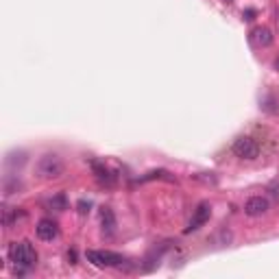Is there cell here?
<instances>
[{
    "mask_svg": "<svg viewBox=\"0 0 279 279\" xmlns=\"http://www.w3.org/2000/svg\"><path fill=\"white\" fill-rule=\"evenodd\" d=\"M68 262H70V264H76V251H74V249L68 251Z\"/></svg>",
    "mask_w": 279,
    "mask_h": 279,
    "instance_id": "17",
    "label": "cell"
},
{
    "mask_svg": "<svg viewBox=\"0 0 279 279\" xmlns=\"http://www.w3.org/2000/svg\"><path fill=\"white\" fill-rule=\"evenodd\" d=\"M89 208H92V203H89V201H85V199H81L79 203H76V211H79L81 216H85V214H87Z\"/></svg>",
    "mask_w": 279,
    "mask_h": 279,
    "instance_id": "15",
    "label": "cell"
},
{
    "mask_svg": "<svg viewBox=\"0 0 279 279\" xmlns=\"http://www.w3.org/2000/svg\"><path fill=\"white\" fill-rule=\"evenodd\" d=\"M151 179H166V181H173L168 170H151V173H146L140 181H151Z\"/></svg>",
    "mask_w": 279,
    "mask_h": 279,
    "instance_id": "13",
    "label": "cell"
},
{
    "mask_svg": "<svg viewBox=\"0 0 279 279\" xmlns=\"http://www.w3.org/2000/svg\"><path fill=\"white\" fill-rule=\"evenodd\" d=\"M20 216H24V211H17L16 208H4V209H2V225H4L7 229H11L13 223H16Z\"/></svg>",
    "mask_w": 279,
    "mask_h": 279,
    "instance_id": "11",
    "label": "cell"
},
{
    "mask_svg": "<svg viewBox=\"0 0 279 279\" xmlns=\"http://www.w3.org/2000/svg\"><path fill=\"white\" fill-rule=\"evenodd\" d=\"M225 2H231V0H225Z\"/></svg>",
    "mask_w": 279,
    "mask_h": 279,
    "instance_id": "20",
    "label": "cell"
},
{
    "mask_svg": "<svg viewBox=\"0 0 279 279\" xmlns=\"http://www.w3.org/2000/svg\"><path fill=\"white\" fill-rule=\"evenodd\" d=\"M87 262H92L98 268H122L127 266V258L114 251H87L85 253Z\"/></svg>",
    "mask_w": 279,
    "mask_h": 279,
    "instance_id": "2",
    "label": "cell"
},
{
    "mask_svg": "<svg viewBox=\"0 0 279 279\" xmlns=\"http://www.w3.org/2000/svg\"><path fill=\"white\" fill-rule=\"evenodd\" d=\"M275 70H279V57L275 59Z\"/></svg>",
    "mask_w": 279,
    "mask_h": 279,
    "instance_id": "19",
    "label": "cell"
},
{
    "mask_svg": "<svg viewBox=\"0 0 279 279\" xmlns=\"http://www.w3.org/2000/svg\"><path fill=\"white\" fill-rule=\"evenodd\" d=\"M271 209V203H268L266 196H251L249 201L244 203V214L246 216H262Z\"/></svg>",
    "mask_w": 279,
    "mask_h": 279,
    "instance_id": "8",
    "label": "cell"
},
{
    "mask_svg": "<svg viewBox=\"0 0 279 279\" xmlns=\"http://www.w3.org/2000/svg\"><path fill=\"white\" fill-rule=\"evenodd\" d=\"M7 253H9V260H11L16 266L31 268V266H35V264H37V251H35V246L31 244L29 240H24V242H11V244H9V249H7Z\"/></svg>",
    "mask_w": 279,
    "mask_h": 279,
    "instance_id": "1",
    "label": "cell"
},
{
    "mask_svg": "<svg viewBox=\"0 0 279 279\" xmlns=\"http://www.w3.org/2000/svg\"><path fill=\"white\" fill-rule=\"evenodd\" d=\"M271 194L275 196V199H279V186H273V188H271Z\"/></svg>",
    "mask_w": 279,
    "mask_h": 279,
    "instance_id": "18",
    "label": "cell"
},
{
    "mask_svg": "<svg viewBox=\"0 0 279 279\" xmlns=\"http://www.w3.org/2000/svg\"><path fill=\"white\" fill-rule=\"evenodd\" d=\"M35 231H37L39 240L51 242V240H55V238L59 236V225H57L52 218H42L37 223V227H35Z\"/></svg>",
    "mask_w": 279,
    "mask_h": 279,
    "instance_id": "6",
    "label": "cell"
},
{
    "mask_svg": "<svg viewBox=\"0 0 279 279\" xmlns=\"http://www.w3.org/2000/svg\"><path fill=\"white\" fill-rule=\"evenodd\" d=\"M101 227L105 236H114L116 231V216L111 208H101Z\"/></svg>",
    "mask_w": 279,
    "mask_h": 279,
    "instance_id": "10",
    "label": "cell"
},
{
    "mask_svg": "<svg viewBox=\"0 0 279 279\" xmlns=\"http://www.w3.org/2000/svg\"><path fill=\"white\" fill-rule=\"evenodd\" d=\"M17 190H22V183L17 181V177H11L4 181V194H16Z\"/></svg>",
    "mask_w": 279,
    "mask_h": 279,
    "instance_id": "14",
    "label": "cell"
},
{
    "mask_svg": "<svg viewBox=\"0 0 279 279\" xmlns=\"http://www.w3.org/2000/svg\"><path fill=\"white\" fill-rule=\"evenodd\" d=\"M209 216H211V205L209 203H199V208H196L194 214H192V220H190V225H188L186 233H192V231H196V229H201L209 220Z\"/></svg>",
    "mask_w": 279,
    "mask_h": 279,
    "instance_id": "5",
    "label": "cell"
},
{
    "mask_svg": "<svg viewBox=\"0 0 279 279\" xmlns=\"http://www.w3.org/2000/svg\"><path fill=\"white\" fill-rule=\"evenodd\" d=\"M249 39H251V44H253V46L268 48L273 44V31L268 29V26H255V29H251Z\"/></svg>",
    "mask_w": 279,
    "mask_h": 279,
    "instance_id": "7",
    "label": "cell"
},
{
    "mask_svg": "<svg viewBox=\"0 0 279 279\" xmlns=\"http://www.w3.org/2000/svg\"><path fill=\"white\" fill-rule=\"evenodd\" d=\"M277 20H279V17H277Z\"/></svg>",
    "mask_w": 279,
    "mask_h": 279,
    "instance_id": "21",
    "label": "cell"
},
{
    "mask_svg": "<svg viewBox=\"0 0 279 279\" xmlns=\"http://www.w3.org/2000/svg\"><path fill=\"white\" fill-rule=\"evenodd\" d=\"M255 16H258V11H255V9H246V11H242V17H244L246 22L255 20Z\"/></svg>",
    "mask_w": 279,
    "mask_h": 279,
    "instance_id": "16",
    "label": "cell"
},
{
    "mask_svg": "<svg viewBox=\"0 0 279 279\" xmlns=\"http://www.w3.org/2000/svg\"><path fill=\"white\" fill-rule=\"evenodd\" d=\"M89 166H92V173L96 174V179H98V183H103V186H107V188H111L116 183V177H114V173H111L109 168H107L103 161H98V159H92L89 161Z\"/></svg>",
    "mask_w": 279,
    "mask_h": 279,
    "instance_id": "9",
    "label": "cell"
},
{
    "mask_svg": "<svg viewBox=\"0 0 279 279\" xmlns=\"http://www.w3.org/2000/svg\"><path fill=\"white\" fill-rule=\"evenodd\" d=\"M48 208L57 209V211H64L68 209V199H66L64 192H59V194H55L52 199H48Z\"/></svg>",
    "mask_w": 279,
    "mask_h": 279,
    "instance_id": "12",
    "label": "cell"
},
{
    "mask_svg": "<svg viewBox=\"0 0 279 279\" xmlns=\"http://www.w3.org/2000/svg\"><path fill=\"white\" fill-rule=\"evenodd\" d=\"M66 166L64 161H61L59 155H55V153H46V155H42V159L37 161V173L39 177L44 179H59L61 174H64Z\"/></svg>",
    "mask_w": 279,
    "mask_h": 279,
    "instance_id": "3",
    "label": "cell"
},
{
    "mask_svg": "<svg viewBox=\"0 0 279 279\" xmlns=\"http://www.w3.org/2000/svg\"><path fill=\"white\" fill-rule=\"evenodd\" d=\"M233 155L240 157V159H258L260 157V144L255 142L253 138L244 136V138H238L231 146Z\"/></svg>",
    "mask_w": 279,
    "mask_h": 279,
    "instance_id": "4",
    "label": "cell"
}]
</instances>
